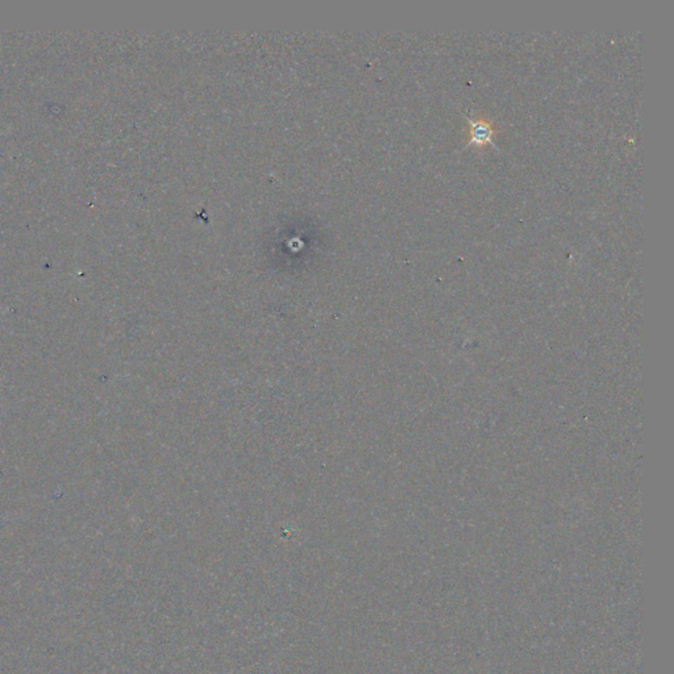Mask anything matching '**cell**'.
Instances as JSON below:
<instances>
[{"label": "cell", "mask_w": 674, "mask_h": 674, "mask_svg": "<svg viewBox=\"0 0 674 674\" xmlns=\"http://www.w3.org/2000/svg\"><path fill=\"white\" fill-rule=\"evenodd\" d=\"M469 120V139L470 145L483 146L491 144L494 145L493 137L495 133V128L493 123L486 118H474Z\"/></svg>", "instance_id": "obj_1"}]
</instances>
